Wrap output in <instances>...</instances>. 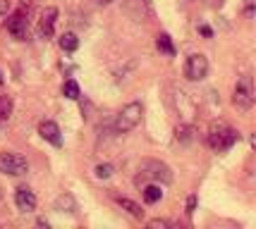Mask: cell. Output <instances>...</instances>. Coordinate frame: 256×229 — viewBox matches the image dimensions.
I'll return each mask as SVG.
<instances>
[{
    "label": "cell",
    "mask_w": 256,
    "mask_h": 229,
    "mask_svg": "<svg viewBox=\"0 0 256 229\" xmlns=\"http://www.w3.org/2000/svg\"><path fill=\"white\" fill-rule=\"evenodd\" d=\"M148 227L151 229H166V227H170V222H168V220H151V222H148Z\"/></svg>",
    "instance_id": "obj_19"
},
{
    "label": "cell",
    "mask_w": 256,
    "mask_h": 229,
    "mask_svg": "<svg viewBox=\"0 0 256 229\" xmlns=\"http://www.w3.org/2000/svg\"><path fill=\"white\" fill-rule=\"evenodd\" d=\"M12 98L10 96H0V120L5 122V120H10V115H12Z\"/></svg>",
    "instance_id": "obj_17"
},
{
    "label": "cell",
    "mask_w": 256,
    "mask_h": 229,
    "mask_svg": "<svg viewBox=\"0 0 256 229\" xmlns=\"http://www.w3.org/2000/svg\"><path fill=\"white\" fill-rule=\"evenodd\" d=\"M0 172L2 175H10V177H22L29 172V163L20 153L5 151V153H0Z\"/></svg>",
    "instance_id": "obj_4"
},
{
    "label": "cell",
    "mask_w": 256,
    "mask_h": 229,
    "mask_svg": "<svg viewBox=\"0 0 256 229\" xmlns=\"http://www.w3.org/2000/svg\"><path fill=\"white\" fill-rule=\"evenodd\" d=\"M60 48L65 50V53H74L79 48V38H77V33H72V31H65L62 36H60Z\"/></svg>",
    "instance_id": "obj_11"
},
{
    "label": "cell",
    "mask_w": 256,
    "mask_h": 229,
    "mask_svg": "<svg viewBox=\"0 0 256 229\" xmlns=\"http://www.w3.org/2000/svg\"><path fill=\"white\" fill-rule=\"evenodd\" d=\"M56 19H58V10L56 7H46L41 12V22H38V33L44 38H50L53 36V29H56Z\"/></svg>",
    "instance_id": "obj_9"
},
{
    "label": "cell",
    "mask_w": 256,
    "mask_h": 229,
    "mask_svg": "<svg viewBox=\"0 0 256 229\" xmlns=\"http://www.w3.org/2000/svg\"><path fill=\"white\" fill-rule=\"evenodd\" d=\"M10 7V0H0V17L5 14V10Z\"/></svg>",
    "instance_id": "obj_21"
},
{
    "label": "cell",
    "mask_w": 256,
    "mask_h": 229,
    "mask_svg": "<svg viewBox=\"0 0 256 229\" xmlns=\"http://www.w3.org/2000/svg\"><path fill=\"white\" fill-rule=\"evenodd\" d=\"M237 141H240V134H237L232 127H228L223 122H213L211 124V129H208V146H211L216 153L230 151Z\"/></svg>",
    "instance_id": "obj_1"
},
{
    "label": "cell",
    "mask_w": 256,
    "mask_h": 229,
    "mask_svg": "<svg viewBox=\"0 0 256 229\" xmlns=\"http://www.w3.org/2000/svg\"><path fill=\"white\" fill-rule=\"evenodd\" d=\"M0 84H2V76H0Z\"/></svg>",
    "instance_id": "obj_25"
},
{
    "label": "cell",
    "mask_w": 256,
    "mask_h": 229,
    "mask_svg": "<svg viewBox=\"0 0 256 229\" xmlns=\"http://www.w3.org/2000/svg\"><path fill=\"white\" fill-rule=\"evenodd\" d=\"M206 74H208V60L201 53L190 55L184 62V76L190 81H201V79H206Z\"/></svg>",
    "instance_id": "obj_6"
},
{
    "label": "cell",
    "mask_w": 256,
    "mask_h": 229,
    "mask_svg": "<svg viewBox=\"0 0 256 229\" xmlns=\"http://www.w3.org/2000/svg\"><path fill=\"white\" fill-rule=\"evenodd\" d=\"M8 31H10L17 41L26 38V19H24V12H14L10 19H8Z\"/></svg>",
    "instance_id": "obj_10"
},
{
    "label": "cell",
    "mask_w": 256,
    "mask_h": 229,
    "mask_svg": "<svg viewBox=\"0 0 256 229\" xmlns=\"http://www.w3.org/2000/svg\"><path fill=\"white\" fill-rule=\"evenodd\" d=\"M98 2H110V0H98Z\"/></svg>",
    "instance_id": "obj_24"
},
{
    "label": "cell",
    "mask_w": 256,
    "mask_h": 229,
    "mask_svg": "<svg viewBox=\"0 0 256 229\" xmlns=\"http://www.w3.org/2000/svg\"><path fill=\"white\" fill-rule=\"evenodd\" d=\"M246 14H249V17L254 14V0H246Z\"/></svg>",
    "instance_id": "obj_22"
},
{
    "label": "cell",
    "mask_w": 256,
    "mask_h": 229,
    "mask_svg": "<svg viewBox=\"0 0 256 229\" xmlns=\"http://www.w3.org/2000/svg\"><path fill=\"white\" fill-rule=\"evenodd\" d=\"M146 179H156V182H166L168 184V182L172 179V172H170L168 165L156 163V160H146V163L142 165V175L136 179V184H142Z\"/></svg>",
    "instance_id": "obj_5"
},
{
    "label": "cell",
    "mask_w": 256,
    "mask_h": 229,
    "mask_svg": "<svg viewBox=\"0 0 256 229\" xmlns=\"http://www.w3.org/2000/svg\"><path fill=\"white\" fill-rule=\"evenodd\" d=\"M62 96L70 100H77L79 96H82V91H79V84L74 81V79H67L65 84H62Z\"/></svg>",
    "instance_id": "obj_15"
},
{
    "label": "cell",
    "mask_w": 256,
    "mask_h": 229,
    "mask_svg": "<svg viewBox=\"0 0 256 229\" xmlns=\"http://www.w3.org/2000/svg\"><path fill=\"white\" fill-rule=\"evenodd\" d=\"M118 206L120 208H124L132 218H136V220H142L144 218V210H142V206H136L134 201H130V198H118Z\"/></svg>",
    "instance_id": "obj_12"
},
{
    "label": "cell",
    "mask_w": 256,
    "mask_h": 229,
    "mask_svg": "<svg viewBox=\"0 0 256 229\" xmlns=\"http://www.w3.org/2000/svg\"><path fill=\"white\" fill-rule=\"evenodd\" d=\"M14 206H17L20 213H34L36 210V196H34V191L29 186H20L14 191Z\"/></svg>",
    "instance_id": "obj_7"
},
{
    "label": "cell",
    "mask_w": 256,
    "mask_h": 229,
    "mask_svg": "<svg viewBox=\"0 0 256 229\" xmlns=\"http://www.w3.org/2000/svg\"><path fill=\"white\" fill-rule=\"evenodd\" d=\"M38 134L44 136L48 143H53L56 148H60L62 146V136H60V127H58L56 122H50V120H46L38 124Z\"/></svg>",
    "instance_id": "obj_8"
},
{
    "label": "cell",
    "mask_w": 256,
    "mask_h": 229,
    "mask_svg": "<svg viewBox=\"0 0 256 229\" xmlns=\"http://www.w3.org/2000/svg\"><path fill=\"white\" fill-rule=\"evenodd\" d=\"M199 31H201V33H204V36H206V38H211V33H213V31H211V29H208V26H201Z\"/></svg>",
    "instance_id": "obj_23"
},
{
    "label": "cell",
    "mask_w": 256,
    "mask_h": 229,
    "mask_svg": "<svg viewBox=\"0 0 256 229\" xmlns=\"http://www.w3.org/2000/svg\"><path fill=\"white\" fill-rule=\"evenodd\" d=\"M142 115H144V105L142 103H130L124 105L118 117H115V131L118 134H127V131L136 129V124L142 122Z\"/></svg>",
    "instance_id": "obj_2"
},
{
    "label": "cell",
    "mask_w": 256,
    "mask_h": 229,
    "mask_svg": "<svg viewBox=\"0 0 256 229\" xmlns=\"http://www.w3.org/2000/svg\"><path fill=\"white\" fill-rule=\"evenodd\" d=\"M194 208H196V196L192 194V196L187 198V215H192V213H194Z\"/></svg>",
    "instance_id": "obj_20"
},
{
    "label": "cell",
    "mask_w": 256,
    "mask_h": 229,
    "mask_svg": "<svg viewBox=\"0 0 256 229\" xmlns=\"http://www.w3.org/2000/svg\"><path fill=\"white\" fill-rule=\"evenodd\" d=\"M160 198H163V191H160V186H158V184H148V186H144V201L148 203V206L158 203Z\"/></svg>",
    "instance_id": "obj_14"
},
{
    "label": "cell",
    "mask_w": 256,
    "mask_h": 229,
    "mask_svg": "<svg viewBox=\"0 0 256 229\" xmlns=\"http://www.w3.org/2000/svg\"><path fill=\"white\" fill-rule=\"evenodd\" d=\"M232 105L237 110H246L254 105V84H252V76H242V79H237V84H234V91H232Z\"/></svg>",
    "instance_id": "obj_3"
},
{
    "label": "cell",
    "mask_w": 256,
    "mask_h": 229,
    "mask_svg": "<svg viewBox=\"0 0 256 229\" xmlns=\"http://www.w3.org/2000/svg\"><path fill=\"white\" fill-rule=\"evenodd\" d=\"M156 45H158V50L163 55H168V57H172L175 55V45H172V38L168 36V33H160L156 38Z\"/></svg>",
    "instance_id": "obj_13"
},
{
    "label": "cell",
    "mask_w": 256,
    "mask_h": 229,
    "mask_svg": "<svg viewBox=\"0 0 256 229\" xmlns=\"http://www.w3.org/2000/svg\"><path fill=\"white\" fill-rule=\"evenodd\" d=\"M94 175L98 177V179H110L112 177V165H98V167H96V170H94Z\"/></svg>",
    "instance_id": "obj_18"
},
{
    "label": "cell",
    "mask_w": 256,
    "mask_h": 229,
    "mask_svg": "<svg viewBox=\"0 0 256 229\" xmlns=\"http://www.w3.org/2000/svg\"><path fill=\"white\" fill-rule=\"evenodd\" d=\"M175 136H178V141L190 143L192 139H194V127H190V124H180L178 129H175Z\"/></svg>",
    "instance_id": "obj_16"
}]
</instances>
